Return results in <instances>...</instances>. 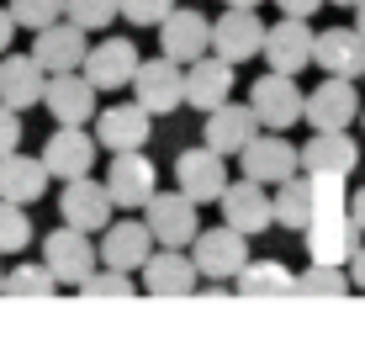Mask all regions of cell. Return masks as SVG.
I'll return each mask as SVG.
<instances>
[{"label": "cell", "mask_w": 365, "mask_h": 339, "mask_svg": "<svg viewBox=\"0 0 365 339\" xmlns=\"http://www.w3.org/2000/svg\"><path fill=\"white\" fill-rule=\"evenodd\" d=\"M238 170L249 175V181H259V186H281V181H292V175H302V148L292 143L286 133H270V128H259L255 138H249L244 148H238Z\"/></svg>", "instance_id": "cell-1"}, {"label": "cell", "mask_w": 365, "mask_h": 339, "mask_svg": "<svg viewBox=\"0 0 365 339\" xmlns=\"http://www.w3.org/2000/svg\"><path fill=\"white\" fill-rule=\"evenodd\" d=\"M191 260H196V270H201V281H217V286H228L238 270L249 265V233H238V228H201L191 238Z\"/></svg>", "instance_id": "cell-2"}, {"label": "cell", "mask_w": 365, "mask_h": 339, "mask_svg": "<svg viewBox=\"0 0 365 339\" xmlns=\"http://www.w3.org/2000/svg\"><path fill=\"white\" fill-rule=\"evenodd\" d=\"M302 101H307V96L297 91V74H281V69H265L255 85H249V106H255L259 128H270V133L297 128L302 122Z\"/></svg>", "instance_id": "cell-3"}, {"label": "cell", "mask_w": 365, "mask_h": 339, "mask_svg": "<svg viewBox=\"0 0 365 339\" xmlns=\"http://www.w3.org/2000/svg\"><path fill=\"white\" fill-rule=\"evenodd\" d=\"M143 223H148V233H154V244H170V249H185L191 238L201 233V223H196V202L175 186V191H154L143 202Z\"/></svg>", "instance_id": "cell-4"}, {"label": "cell", "mask_w": 365, "mask_h": 339, "mask_svg": "<svg viewBox=\"0 0 365 339\" xmlns=\"http://www.w3.org/2000/svg\"><path fill=\"white\" fill-rule=\"evenodd\" d=\"M265 48V21H259L255 6H222V16L212 21V54L228 59V64H244V59H259Z\"/></svg>", "instance_id": "cell-5"}, {"label": "cell", "mask_w": 365, "mask_h": 339, "mask_svg": "<svg viewBox=\"0 0 365 339\" xmlns=\"http://www.w3.org/2000/svg\"><path fill=\"white\" fill-rule=\"evenodd\" d=\"M43 265L58 275V286H80L85 275H91L96 265H101V249L91 244V233L85 228H53L43 238Z\"/></svg>", "instance_id": "cell-6"}, {"label": "cell", "mask_w": 365, "mask_h": 339, "mask_svg": "<svg viewBox=\"0 0 365 339\" xmlns=\"http://www.w3.org/2000/svg\"><path fill=\"white\" fill-rule=\"evenodd\" d=\"M96 96L101 91L80 69H58V74H48V85H43V106H48V117H53L58 128H85V122H96Z\"/></svg>", "instance_id": "cell-7"}, {"label": "cell", "mask_w": 365, "mask_h": 339, "mask_svg": "<svg viewBox=\"0 0 365 339\" xmlns=\"http://www.w3.org/2000/svg\"><path fill=\"white\" fill-rule=\"evenodd\" d=\"M133 101L148 106L154 117H165V111L185 106V64H175V59H143L133 74Z\"/></svg>", "instance_id": "cell-8"}, {"label": "cell", "mask_w": 365, "mask_h": 339, "mask_svg": "<svg viewBox=\"0 0 365 339\" xmlns=\"http://www.w3.org/2000/svg\"><path fill=\"white\" fill-rule=\"evenodd\" d=\"M175 186H180L196 207L217 202V196L228 191V154H217V148H207V143L185 148V154L175 159Z\"/></svg>", "instance_id": "cell-9"}, {"label": "cell", "mask_w": 365, "mask_h": 339, "mask_svg": "<svg viewBox=\"0 0 365 339\" xmlns=\"http://www.w3.org/2000/svg\"><path fill=\"white\" fill-rule=\"evenodd\" d=\"M58 212H64L69 228L101 233L111 223V212H117V202H111L106 181H96V175H74V181H64V191H58Z\"/></svg>", "instance_id": "cell-10"}, {"label": "cell", "mask_w": 365, "mask_h": 339, "mask_svg": "<svg viewBox=\"0 0 365 339\" xmlns=\"http://www.w3.org/2000/svg\"><path fill=\"white\" fill-rule=\"evenodd\" d=\"M360 80H344V74H329V80L312 85V96L302 101V117L307 128H349L360 117Z\"/></svg>", "instance_id": "cell-11"}, {"label": "cell", "mask_w": 365, "mask_h": 339, "mask_svg": "<svg viewBox=\"0 0 365 339\" xmlns=\"http://www.w3.org/2000/svg\"><path fill=\"white\" fill-rule=\"evenodd\" d=\"M159 54L175 59V64H196L201 54H212V21L191 6H175L159 21Z\"/></svg>", "instance_id": "cell-12"}, {"label": "cell", "mask_w": 365, "mask_h": 339, "mask_svg": "<svg viewBox=\"0 0 365 339\" xmlns=\"http://www.w3.org/2000/svg\"><path fill=\"white\" fill-rule=\"evenodd\" d=\"M138 48H133V37H101V43L85 54V64L80 74L96 85V91H122V85H133V74H138Z\"/></svg>", "instance_id": "cell-13"}, {"label": "cell", "mask_w": 365, "mask_h": 339, "mask_svg": "<svg viewBox=\"0 0 365 339\" xmlns=\"http://www.w3.org/2000/svg\"><path fill=\"white\" fill-rule=\"evenodd\" d=\"M85 54H91V32L74 27L69 16H58V21H48V27H37V37H32V59H37L48 74L80 69Z\"/></svg>", "instance_id": "cell-14"}, {"label": "cell", "mask_w": 365, "mask_h": 339, "mask_svg": "<svg viewBox=\"0 0 365 339\" xmlns=\"http://www.w3.org/2000/svg\"><path fill=\"white\" fill-rule=\"evenodd\" d=\"M106 191H111V202L117 207H143L148 196L159 191V175L154 165H148V154L143 148H122V154H111V165H106Z\"/></svg>", "instance_id": "cell-15"}, {"label": "cell", "mask_w": 365, "mask_h": 339, "mask_svg": "<svg viewBox=\"0 0 365 339\" xmlns=\"http://www.w3.org/2000/svg\"><path fill=\"white\" fill-rule=\"evenodd\" d=\"M217 207H222V223H228V228H238V233H265L270 223H275V207H270V191L259 181H228V191L217 196Z\"/></svg>", "instance_id": "cell-16"}, {"label": "cell", "mask_w": 365, "mask_h": 339, "mask_svg": "<svg viewBox=\"0 0 365 339\" xmlns=\"http://www.w3.org/2000/svg\"><path fill=\"white\" fill-rule=\"evenodd\" d=\"M148 133H154V111L138 106V101H122V106H106L96 122V143L106 154H122V148H148Z\"/></svg>", "instance_id": "cell-17"}, {"label": "cell", "mask_w": 365, "mask_h": 339, "mask_svg": "<svg viewBox=\"0 0 365 339\" xmlns=\"http://www.w3.org/2000/svg\"><path fill=\"white\" fill-rule=\"evenodd\" d=\"M154 233H148L143 218H122L101 228V265H117V270H143V260L154 255Z\"/></svg>", "instance_id": "cell-18"}, {"label": "cell", "mask_w": 365, "mask_h": 339, "mask_svg": "<svg viewBox=\"0 0 365 339\" xmlns=\"http://www.w3.org/2000/svg\"><path fill=\"white\" fill-rule=\"evenodd\" d=\"M265 64L281 69V74H302L312 64V27L302 16H281L275 27H265Z\"/></svg>", "instance_id": "cell-19"}, {"label": "cell", "mask_w": 365, "mask_h": 339, "mask_svg": "<svg viewBox=\"0 0 365 339\" xmlns=\"http://www.w3.org/2000/svg\"><path fill=\"white\" fill-rule=\"evenodd\" d=\"M143 286L154 297H185V292H196V286H201V270H196V260L185 255V249L159 244L154 255L143 260Z\"/></svg>", "instance_id": "cell-20"}, {"label": "cell", "mask_w": 365, "mask_h": 339, "mask_svg": "<svg viewBox=\"0 0 365 339\" xmlns=\"http://www.w3.org/2000/svg\"><path fill=\"white\" fill-rule=\"evenodd\" d=\"M259 133V117H255V106H238V101H222V106H212L207 111V122H201V138H207V148H217V154H228L238 159V148L249 143V138Z\"/></svg>", "instance_id": "cell-21"}, {"label": "cell", "mask_w": 365, "mask_h": 339, "mask_svg": "<svg viewBox=\"0 0 365 339\" xmlns=\"http://www.w3.org/2000/svg\"><path fill=\"white\" fill-rule=\"evenodd\" d=\"M307 238H312V260H329V265H349V255L360 249V223L344 212H318V218L307 223Z\"/></svg>", "instance_id": "cell-22"}, {"label": "cell", "mask_w": 365, "mask_h": 339, "mask_svg": "<svg viewBox=\"0 0 365 339\" xmlns=\"http://www.w3.org/2000/svg\"><path fill=\"white\" fill-rule=\"evenodd\" d=\"M360 165V148L344 128H312V138L302 143V170L307 175H349Z\"/></svg>", "instance_id": "cell-23"}, {"label": "cell", "mask_w": 365, "mask_h": 339, "mask_svg": "<svg viewBox=\"0 0 365 339\" xmlns=\"http://www.w3.org/2000/svg\"><path fill=\"white\" fill-rule=\"evenodd\" d=\"M43 165L48 175H58V181H74V175H91L96 165V133L85 128H53L43 143Z\"/></svg>", "instance_id": "cell-24"}, {"label": "cell", "mask_w": 365, "mask_h": 339, "mask_svg": "<svg viewBox=\"0 0 365 339\" xmlns=\"http://www.w3.org/2000/svg\"><path fill=\"white\" fill-rule=\"evenodd\" d=\"M312 64L323 74H344V80H360L365 74V37L355 27H329L312 37Z\"/></svg>", "instance_id": "cell-25"}, {"label": "cell", "mask_w": 365, "mask_h": 339, "mask_svg": "<svg viewBox=\"0 0 365 339\" xmlns=\"http://www.w3.org/2000/svg\"><path fill=\"white\" fill-rule=\"evenodd\" d=\"M222 101H233V64H228V59L201 54L196 64H185V106L212 111Z\"/></svg>", "instance_id": "cell-26"}, {"label": "cell", "mask_w": 365, "mask_h": 339, "mask_svg": "<svg viewBox=\"0 0 365 339\" xmlns=\"http://www.w3.org/2000/svg\"><path fill=\"white\" fill-rule=\"evenodd\" d=\"M43 85H48V69L32 54H0V101L6 106L16 111L43 106Z\"/></svg>", "instance_id": "cell-27"}, {"label": "cell", "mask_w": 365, "mask_h": 339, "mask_svg": "<svg viewBox=\"0 0 365 339\" xmlns=\"http://www.w3.org/2000/svg\"><path fill=\"white\" fill-rule=\"evenodd\" d=\"M48 165H43V154H21V148H11V154H0V196L6 202H21V207H32L37 196L48 191Z\"/></svg>", "instance_id": "cell-28"}, {"label": "cell", "mask_w": 365, "mask_h": 339, "mask_svg": "<svg viewBox=\"0 0 365 339\" xmlns=\"http://www.w3.org/2000/svg\"><path fill=\"white\" fill-rule=\"evenodd\" d=\"M270 207H275V223H281V228H292V233H307V223L318 218L312 175H292V181H281V186H275V196H270Z\"/></svg>", "instance_id": "cell-29"}, {"label": "cell", "mask_w": 365, "mask_h": 339, "mask_svg": "<svg viewBox=\"0 0 365 339\" xmlns=\"http://www.w3.org/2000/svg\"><path fill=\"white\" fill-rule=\"evenodd\" d=\"M233 286L244 297H255V292H297V275L286 265H275V260H249V265L233 275Z\"/></svg>", "instance_id": "cell-30"}, {"label": "cell", "mask_w": 365, "mask_h": 339, "mask_svg": "<svg viewBox=\"0 0 365 339\" xmlns=\"http://www.w3.org/2000/svg\"><path fill=\"white\" fill-rule=\"evenodd\" d=\"M349 265H329V260H312L307 270L297 275V292H323V297H344L349 292Z\"/></svg>", "instance_id": "cell-31"}, {"label": "cell", "mask_w": 365, "mask_h": 339, "mask_svg": "<svg viewBox=\"0 0 365 339\" xmlns=\"http://www.w3.org/2000/svg\"><path fill=\"white\" fill-rule=\"evenodd\" d=\"M27 244H32V218H27V207L0 196V255H21Z\"/></svg>", "instance_id": "cell-32"}, {"label": "cell", "mask_w": 365, "mask_h": 339, "mask_svg": "<svg viewBox=\"0 0 365 339\" xmlns=\"http://www.w3.org/2000/svg\"><path fill=\"white\" fill-rule=\"evenodd\" d=\"M6 292H21V297H48L58 292V275L37 260V265H27V260H16V265L6 270Z\"/></svg>", "instance_id": "cell-33"}, {"label": "cell", "mask_w": 365, "mask_h": 339, "mask_svg": "<svg viewBox=\"0 0 365 339\" xmlns=\"http://www.w3.org/2000/svg\"><path fill=\"white\" fill-rule=\"evenodd\" d=\"M64 16L85 32H106L122 16V0H64Z\"/></svg>", "instance_id": "cell-34"}, {"label": "cell", "mask_w": 365, "mask_h": 339, "mask_svg": "<svg viewBox=\"0 0 365 339\" xmlns=\"http://www.w3.org/2000/svg\"><path fill=\"white\" fill-rule=\"evenodd\" d=\"M80 292H85V297H133L138 286H133V270H117V265L101 270V265H96V270L80 281Z\"/></svg>", "instance_id": "cell-35"}, {"label": "cell", "mask_w": 365, "mask_h": 339, "mask_svg": "<svg viewBox=\"0 0 365 339\" xmlns=\"http://www.w3.org/2000/svg\"><path fill=\"white\" fill-rule=\"evenodd\" d=\"M11 16H16V27H48V21H58L64 16V0H11Z\"/></svg>", "instance_id": "cell-36"}, {"label": "cell", "mask_w": 365, "mask_h": 339, "mask_svg": "<svg viewBox=\"0 0 365 339\" xmlns=\"http://www.w3.org/2000/svg\"><path fill=\"white\" fill-rule=\"evenodd\" d=\"M175 11V0H122V16L133 21V27H159Z\"/></svg>", "instance_id": "cell-37"}, {"label": "cell", "mask_w": 365, "mask_h": 339, "mask_svg": "<svg viewBox=\"0 0 365 339\" xmlns=\"http://www.w3.org/2000/svg\"><path fill=\"white\" fill-rule=\"evenodd\" d=\"M11 148H21V111L0 101V154H11Z\"/></svg>", "instance_id": "cell-38"}, {"label": "cell", "mask_w": 365, "mask_h": 339, "mask_svg": "<svg viewBox=\"0 0 365 339\" xmlns=\"http://www.w3.org/2000/svg\"><path fill=\"white\" fill-rule=\"evenodd\" d=\"M275 6H281V16H302V21H312L323 6H329V0H275Z\"/></svg>", "instance_id": "cell-39"}, {"label": "cell", "mask_w": 365, "mask_h": 339, "mask_svg": "<svg viewBox=\"0 0 365 339\" xmlns=\"http://www.w3.org/2000/svg\"><path fill=\"white\" fill-rule=\"evenodd\" d=\"M11 37H16V16L0 6V54H11Z\"/></svg>", "instance_id": "cell-40"}, {"label": "cell", "mask_w": 365, "mask_h": 339, "mask_svg": "<svg viewBox=\"0 0 365 339\" xmlns=\"http://www.w3.org/2000/svg\"><path fill=\"white\" fill-rule=\"evenodd\" d=\"M349 281H355L360 292H365V238H360V249H355V255H349Z\"/></svg>", "instance_id": "cell-41"}, {"label": "cell", "mask_w": 365, "mask_h": 339, "mask_svg": "<svg viewBox=\"0 0 365 339\" xmlns=\"http://www.w3.org/2000/svg\"><path fill=\"white\" fill-rule=\"evenodd\" d=\"M349 218H355V223H360V233H365V186H360L355 196H349Z\"/></svg>", "instance_id": "cell-42"}, {"label": "cell", "mask_w": 365, "mask_h": 339, "mask_svg": "<svg viewBox=\"0 0 365 339\" xmlns=\"http://www.w3.org/2000/svg\"><path fill=\"white\" fill-rule=\"evenodd\" d=\"M355 32L365 37V0H360V6H355Z\"/></svg>", "instance_id": "cell-43"}, {"label": "cell", "mask_w": 365, "mask_h": 339, "mask_svg": "<svg viewBox=\"0 0 365 339\" xmlns=\"http://www.w3.org/2000/svg\"><path fill=\"white\" fill-rule=\"evenodd\" d=\"M222 6H255V11H259V6H265V0H222Z\"/></svg>", "instance_id": "cell-44"}, {"label": "cell", "mask_w": 365, "mask_h": 339, "mask_svg": "<svg viewBox=\"0 0 365 339\" xmlns=\"http://www.w3.org/2000/svg\"><path fill=\"white\" fill-rule=\"evenodd\" d=\"M329 6H344V11H355V6H360V0H329Z\"/></svg>", "instance_id": "cell-45"}, {"label": "cell", "mask_w": 365, "mask_h": 339, "mask_svg": "<svg viewBox=\"0 0 365 339\" xmlns=\"http://www.w3.org/2000/svg\"><path fill=\"white\" fill-rule=\"evenodd\" d=\"M0 292H6V265H0Z\"/></svg>", "instance_id": "cell-46"}, {"label": "cell", "mask_w": 365, "mask_h": 339, "mask_svg": "<svg viewBox=\"0 0 365 339\" xmlns=\"http://www.w3.org/2000/svg\"><path fill=\"white\" fill-rule=\"evenodd\" d=\"M360 122H365V111H360Z\"/></svg>", "instance_id": "cell-47"}, {"label": "cell", "mask_w": 365, "mask_h": 339, "mask_svg": "<svg viewBox=\"0 0 365 339\" xmlns=\"http://www.w3.org/2000/svg\"><path fill=\"white\" fill-rule=\"evenodd\" d=\"M360 80H365V74H360Z\"/></svg>", "instance_id": "cell-48"}]
</instances>
